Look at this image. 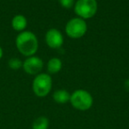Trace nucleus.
Listing matches in <instances>:
<instances>
[{
    "label": "nucleus",
    "mask_w": 129,
    "mask_h": 129,
    "mask_svg": "<svg viewBox=\"0 0 129 129\" xmlns=\"http://www.w3.org/2000/svg\"><path fill=\"white\" fill-rule=\"evenodd\" d=\"M16 47L21 54L33 56L38 50V41L34 34L29 31L21 33L16 38Z\"/></svg>",
    "instance_id": "1"
},
{
    "label": "nucleus",
    "mask_w": 129,
    "mask_h": 129,
    "mask_svg": "<svg viewBox=\"0 0 129 129\" xmlns=\"http://www.w3.org/2000/svg\"><path fill=\"white\" fill-rule=\"evenodd\" d=\"M70 103L74 109L79 111H88L92 107L94 99L92 95L86 90H76L71 94Z\"/></svg>",
    "instance_id": "2"
},
{
    "label": "nucleus",
    "mask_w": 129,
    "mask_h": 129,
    "mask_svg": "<svg viewBox=\"0 0 129 129\" xmlns=\"http://www.w3.org/2000/svg\"><path fill=\"white\" fill-rule=\"evenodd\" d=\"M52 88V79L49 74L40 73L35 76L32 83V90L34 95L44 98L49 95Z\"/></svg>",
    "instance_id": "3"
},
{
    "label": "nucleus",
    "mask_w": 129,
    "mask_h": 129,
    "mask_svg": "<svg viewBox=\"0 0 129 129\" xmlns=\"http://www.w3.org/2000/svg\"><path fill=\"white\" fill-rule=\"evenodd\" d=\"M74 12L82 19L94 17L97 12V0H77L74 4Z\"/></svg>",
    "instance_id": "4"
},
{
    "label": "nucleus",
    "mask_w": 129,
    "mask_h": 129,
    "mask_svg": "<svg viewBox=\"0 0 129 129\" xmlns=\"http://www.w3.org/2000/svg\"><path fill=\"white\" fill-rule=\"evenodd\" d=\"M88 30V26L84 19L81 18L71 19L65 25V33L72 39H79L84 36Z\"/></svg>",
    "instance_id": "5"
},
{
    "label": "nucleus",
    "mask_w": 129,
    "mask_h": 129,
    "mask_svg": "<svg viewBox=\"0 0 129 129\" xmlns=\"http://www.w3.org/2000/svg\"><path fill=\"white\" fill-rule=\"evenodd\" d=\"M22 68L28 75H38L43 68V61L38 56H30L23 61Z\"/></svg>",
    "instance_id": "6"
},
{
    "label": "nucleus",
    "mask_w": 129,
    "mask_h": 129,
    "mask_svg": "<svg viewBox=\"0 0 129 129\" xmlns=\"http://www.w3.org/2000/svg\"><path fill=\"white\" fill-rule=\"evenodd\" d=\"M45 42L49 48L58 49L62 47L64 43V37L60 31L56 28H51L45 34Z\"/></svg>",
    "instance_id": "7"
},
{
    "label": "nucleus",
    "mask_w": 129,
    "mask_h": 129,
    "mask_svg": "<svg viewBox=\"0 0 129 129\" xmlns=\"http://www.w3.org/2000/svg\"><path fill=\"white\" fill-rule=\"evenodd\" d=\"M53 100L55 101L57 104L59 105H64L68 102H70V98H71V94L67 91L66 90L64 89H61V90H57L53 92Z\"/></svg>",
    "instance_id": "8"
},
{
    "label": "nucleus",
    "mask_w": 129,
    "mask_h": 129,
    "mask_svg": "<svg viewBox=\"0 0 129 129\" xmlns=\"http://www.w3.org/2000/svg\"><path fill=\"white\" fill-rule=\"evenodd\" d=\"M62 61H61L59 58L53 57L50 58L49 60L48 63H47V70L49 72V75L50 74H57L62 70Z\"/></svg>",
    "instance_id": "9"
},
{
    "label": "nucleus",
    "mask_w": 129,
    "mask_h": 129,
    "mask_svg": "<svg viewBox=\"0 0 129 129\" xmlns=\"http://www.w3.org/2000/svg\"><path fill=\"white\" fill-rule=\"evenodd\" d=\"M27 25H28V21H27L26 17L23 15H16L12 20V28L19 32L24 30L27 27Z\"/></svg>",
    "instance_id": "10"
},
{
    "label": "nucleus",
    "mask_w": 129,
    "mask_h": 129,
    "mask_svg": "<svg viewBox=\"0 0 129 129\" xmlns=\"http://www.w3.org/2000/svg\"><path fill=\"white\" fill-rule=\"evenodd\" d=\"M50 126V120L45 116L36 118L32 123V129H48Z\"/></svg>",
    "instance_id": "11"
},
{
    "label": "nucleus",
    "mask_w": 129,
    "mask_h": 129,
    "mask_svg": "<svg viewBox=\"0 0 129 129\" xmlns=\"http://www.w3.org/2000/svg\"><path fill=\"white\" fill-rule=\"evenodd\" d=\"M23 62L21 61V60H20L19 58H11L8 61V66L10 69L13 70H17L22 67Z\"/></svg>",
    "instance_id": "12"
},
{
    "label": "nucleus",
    "mask_w": 129,
    "mask_h": 129,
    "mask_svg": "<svg viewBox=\"0 0 129 129\" xmlns=\"http://www.w3.org/2000/svg\"><path fill=\"white\" fill-rule=\"evenodd\" d=\"M59 4L65 9H70L74 5V0H59Z\"/></svg>",
    "instance_id": "13"
},
{
    "label": "nucleus",
    "mask_w": 129,
    "mask_h": 129,
    "mask_svg": "<svg viewBox=\"0 0 129 129\" xmlns=\"http://www.w3.org/2000/svg\"><path fill=\"white\" fill-rule=\"evenodd\" d=\"M124 88H125V90H126V91H127L128 93H129V79H126V81H125Z\"/></svg>",
    "instance_id": "14"
},
{
    "label": "nucleus",
    "mask_w": 129,
    "mask_h": 129,
    "mask_svg": "<svg viewBox=\"0 0 129 129\" xmlns=\"http://www.w3.org/2000/svg\"><path fill=\"white\" fill-rule=\"evenodd\" d=\"M2 56H3V50H2V48L0 47V59L2 58Z\"/></svg>",
    "instance_id": "15"
}]
</instances>
